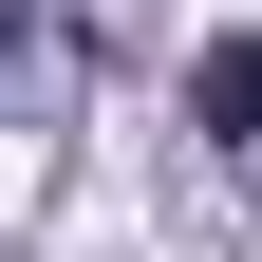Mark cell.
Returning <instances> with one entry per match:
<instances>
[{
	"mask_svg": "<svg viewBox=\"0 0 262 262\" xmlns=\"http://www.w3.org/2000/svg\"><path fill=\"white\" fill-rule=\"evenodd\" d=\"M187 113H206V131H262V38H206V56H187Z\"/></svg>",
	"mask_w": 262,
	"mask_h": 262,
	"instance_id": "1",
	"label": "cell"
}]
</instances>
